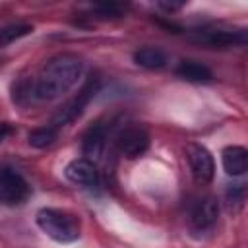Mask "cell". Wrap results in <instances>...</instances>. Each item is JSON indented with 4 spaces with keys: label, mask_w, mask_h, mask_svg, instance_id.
I'll return each instance as SVG.
<instances>
[{
    "label": "cell",
    "mask_w": 248,
    "mask_h": 248,
    "mask_svg": "<svg viewBox=\"0 0 248 248\" xmlns=\"http://www.w3.org/2000/svg\"><path fill=\"white\" fill-rule=\"evenodd\" d=\"M223 170L229 176H242L248 169V151L242 145H227L221 151Z\"/></svg>",
    "instance_id": "8fae6325"
},
{
    "label": "cell",
    "mask_w": 248,
    "mask_h": 248,
    "mask_svg": "<svg viewBox=\"0 0 248 248\" xmlns=\"http://www.w3.org/2000/svg\"><path fill=\"white\" fill-rule=\"evenodd\" d=\"M217 217H219V202L213 196H203L192 203L188 221L194 232H207L217 223Z\"/></svg>",
    "instance_id": "8992f818"
},
{
    "label": "cell",
    "mask_w": 248,
    "mask_h": 248,
    "mask_svg": "<svg viewBox=\"0 0 248 248\" xmlns=\"http://www.w3.org/2000/svg\"><path fill=\"white\" fill-rule=\"evenodd\" d=\"M83 74L79 56L62 52L48 58L33 79L14 83V103L29 105L35 101H54L68 93Z\"/></svg>",
    "instance_id": "6da1fadb"
},
{
    "label": "cell",
    "mask_w": 248,
    "mask_h": 248,
    "mask_svg": "<svg viewBox=\"0 0 248 248\" xmlns=\"http://www.w3.org/2000/svg\"><path fill=\"white\" fill-rule=\"evenodd\" d=\"M157 6L163 8V10H167V12H174V10H180V8L184 6V2H176V4H174V2H170V4H169V2H159Z\"/></svg>",
    "instance_id": "d6986e66"
},
{
    "label": "cell",
    "mask_w": 248,
    "mask_h": 248,
    "mask_svg": "<svg viewBox=\"0 0 248 248\" xmlns=\"http://www.w3.org/2000/svg\"><path fill=\"white\" fill-rule=\"evenodd\" d=\"M99 87H101L99 79H97V78H89V79L85 81V85L78 91V95H74L68 103H64V105L52 114L50 126H54L56 130H60V128L72 124L74 120H78V118L85 112V108H87V105L91 103V99L97 95Z\"/></svg>",
    "instance_id": "3957f363"
},
{
    "label": "cell",
    "mask_w": 248,
    "mask_h": 248,
    "mask_svg": "<svg viewBox=\"0 0 248 248\" xmlns=\"http://www.w3.org/2000/svg\"><path fill=\"white\" fill-rule=\"evenodd\" d=\"M93 14H97V17L108 19V17H120L126 12V4H118V2H103V4H95L91 8Z\"/></svg>",
    "instance_id": "2e32d148"
},
{
    "label": "cell",
    "mask_w": 248,
    "mask_h": 248,
    "mask_svg": "<svg viewBox=\"0 0 248 248\" xmlns=\"http://www.w3.org/2000/svg\"><path fill=\"white\" fill-rule=\"evenodd\" d=\"M244 198H246V188L244 184H231L229 190H227V202L231 205L232 211L240 209L242 203H244Z\"/></svg>",
    "instance_id": "e0dca14e"
},
{
    "label": "cell",
    "mask_w": 248,
    "mask_h": 248,
    "mask_svg": "<svg viewBox=\"0 0 248 248\" xmlns=\"http://www.w3.org/2000/svg\"><path fill=\"white\" fill-rule=\"evenodd\" d=\"M186 159L190 165V172L198 184H209L215 176V161L207 147L200 143L186 145Z\"/></svg>",
    "instance_id": "5b68a950"
},
{
    "label": "cell",
    "mask_w": 248,
    "mask_h": 248,
    "mask_svg": "<svg viewBox=\"0 0 248 248\" xmlns=\"http://www.w3.org/2000/svg\"><path fill=\"white\" fill-rule=\"evenodd\" d=\"M29 33H33V25H29V23H8V25L0 27V46L12 45Z\"/></svg>",
    "instance_id": "9a60e30c"
},
{
    "label": "cell",
    "mask_w": 248,
    "mask_h": 248,
    "mask_svg": "<svg viewBox=\"0 0 248 248\" xmlns=\"http://www.w3.org/2000/svg\"><path fill=\"white\" fill-rule=\"evenodd\" d=\"M14 132H16L14 124H10V122H0V143L6 141Z\"/></svg>",
    "instance_id": "ac0fdd59"
},
{
    "label": "cell",
    "mask_w": 248,
    "mask_h": 248,
    "mask_svg": "<svg viewBox=\"0 0 248 248\" xmlns=\"http://www.w3.org/2000/svg\"><path fill=\"white\" fill-rule=\"evenodd\" d=\"M56 138H58V130L54 126L46 124V126H39V128L31 130L27 134V143L35 149H45V147L52 145L56 141Z\"/></svg>",
    "instance_id": "5bb4252c"
},
{
    "label": "cell",
    "mask_w": 248,
    "mask_h": 248,
    "mask_svg": "<svg viewBox=\"0 0 248 248\" xmlns=\"http://www.w3.org/2000/svg\"><path fill=\"white\" fill-rule=\"evenodd\" d=\"M198 43L209 46H232V45H246V31L244 29H200L194 33Z\"/></svg>",
    "instance_id": "9c48e42d"
},
{
    "label": "cell",
    "mask_w": 248,
    "mask_h": 248,
    "mask_svg": "<svg viewBox=\"0 0 248 248\" xmlns=\"http://www.w3.org/2000/svg\"><path fill=\"white\" fill-rule=\"evenodd\" d=\"M37 227L54 242L68 244L79 238L81 234V223L79 219L66 211V209H56V207H43L37 211Z\"/></svg>",
    "instance_id": "7a4b0ae2"
},
{
    "label": "cell",
    "mask_w": 248,
    "mask_h": 248,
    "mask_svg": "<svg viewBox=\"0 0 248 248\" xmlns=\"http://www.w3.org/2000/svg\"><path fill=\"white\" fill-rule=\"evenodd\" d=\"M31 196L29 182L12 167L0 165V205H19Z\"/></svg>",
    "instance_id": "277c9868"
},
{
    "label": "cell",
    "mask_w": 248,
    "mask_h": 248,
    "mask_svg": "<svg viewBox=\"0 0 248 248\" xmlns=\"http://www.w3.org/2000/svg\"><path fill=\"white\" fill-rule=\"evenodd\" d=\"M107 126L103 122H95L93 126H89L81 138V153L83 159L91 161V163H99L105 155V147H107Z\"/></svg>",
    "instance_id": "ba28073f"
},
{
    "label": "cell",
    "mask_w": 248,
    "mask_h": 248,
    "mask_svg": "<svg viewBox=\"0 0 248 248\" xmlns=\"http://www.w3.org/2000/svg\"><path fill=\"white\" fill-rule=\"evenodd\" d=\"M116 149L126 159H136L149 149V134L141 126H126L116 138Z\"/></svg>",
    "instance_id": "52a82bcc"
},
{
    "label": "cell",
    "mask_w": 248,
    "mask_h": 248,
    "mask_svg": "<svg viewBox=\"0 0 248 248\" xmlns=\"http://www.w3.org/2000/svg\"><path fill=\"white\" fill-rule=\"evenodd\" d=\"M64 176L72 182V184H78V186H97L99 182V170H97V165L79 157V159H74L66 165L64 169Z\"/></svg>",
    "instance_id": "30bf717a"
},
{
    "label": "cell",
    "mask_w": 248,
    "mask_h": 248,
    "mask_svg": "<svg viewBox=\"0 0 248 248\" xmlns=\"http://www.w3.org/2000/svg\"><path fill=\"white\" fill-rule=\"evenodd\" d=\"M134 62L145 70H163L169 62V56L159 46H141L134 52Z\"/></svg>",
    "instance_id": "7c38bea8"
},
{
    "label": "cell",
    "mask_w": 248,
    "mask_h": 248,
    "mask_svg": "<svg viewBox=\"0 0 248 248\" xmlns=\"http://www.w3.org/2000/svg\"><path fill=\"white\" fill-rule=\"evenodd\" d=\"M174 72L178 78H182L186 81H194V83H203V81L213 79V72L205 64L196 62V60H182Z\"/></svg>",
    "instance_id": "4fadbf2b"
}]
</instances>
